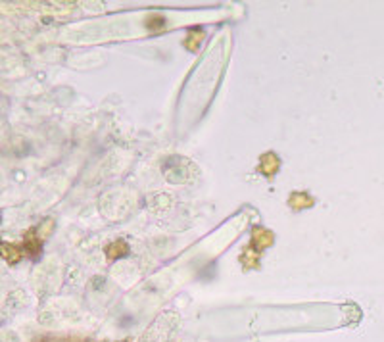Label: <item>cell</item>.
I'll use <instances>...</instances> for the list:
<instances>
[{
  "instance_id": "1",
  "label": "cell",
  "mask_w": 384,
  "mask_h": 342,
  "mask_svg": "<svg viewBox=\"0 0 384 342\" xmlns=\"http://www.w3.org/2000/svg\"><path fill=\"white\" fill-rule=\"evenodd\" d=\"M252 242H253V248H255L258 252H262V250H265V248H269V246L273 244V233H271V231H265V229L262 227H255L252 233Z\"/></svg>"
},
{
  "instance_id": "2",
  "label": "cell",
  "mask_w": 384,
  "mask_h": 342,
  "mask_svg": "<svg viewBox=\"0 0 384 342\" xmlns=\"http://www.w3.org/2000/svg\"><path fill=\"white\" fill-rule=\"evenodd\" d=\"M280 167V160L277 158V154H273V152H267L265 156H262V164H260V169H262L263 175L267 177H273L277 171H279Z\"/></svg>"
},
{
  "instance_id": "3",
  "label": "cell",
  "mask_w": 384,
  "mask_h": 342,
  "mask_svg": "<svg viewBox=\"0 0 384 342\" xmlns=\"http://www.w3.org/2000/svg\"><path fill=\"white\" fill-rule=\"evenodd\" d=\"M0 256L8 263H18L21 260V250L12 242H0Z\"/></svg>"
},
{
  "instance_id": "4",
  "label": "cell",
  "mask_w": 384,
  "mask_h": 342,
  "mask_svg": "<svg viewBox=\"0 0 384 342\" xmlns=\"http://www.w3.org/2000/svg\"><path fill=\"white\" fill-rule=\"evenodd\" d=\"M288 204H290V208H294V210H304V208H311V206H313V198L307 193H294V194H290Z\"/></svg>"
},
{
  "instance_id": "5",
  "label": "cell",
  "mask_w": 384,
  "mask_h": 342,
  "mask_svg": "<svg viewBox=\"0 0 384 342\" xmlns=\"http://www.w3.org/2000/svg\"><path fill=\"white\" fill-rule=\"evenodd\" d=\"M127 254H129V244L125 240H115V242L108 244V248H106V256L110 260H117V258H123Z\"/></svg>"
},
{
  "instance_id": "6",
  "label": "cell",
  "mask_w": 384,
  "mask_h": 342,
  "mask_svg": "<svg viewBox=\"0 0 384 342\" xmlns=\"http://www.w3.org/2000/svg\"><path fill=\"white\" fill-rule=\"evenodd\" d=\"M23 248L25 252H29V256H37L41 252V240L37 237V231H29L23 237Z\"/></svg>"
},
{
  "instance_id": "7",
  "label": "cell",
  "mask_w": 384,
  "mask_h": 342,
  "mask_svg": "<svg viewBox=\"0 0 384 342\" xmlns=\"http://www.w3.org/2000/svg\"><path fill=\"white\" fill-rule=\"evenodd\" d=\"M52 229H54V221L52 220H46L43 225H41V227L37 229V237H39V238H46L48 235H50V233H52Z\"/></svg>"
},
{
  "instance_id": "8",
  "label": "cell",
  "mask_w": 384,
  "mask_h": 342,
  "mask_svg": "<svg viewBox=\"0 0 384 342\" xmlns=\"http://www.w3.org/2000/svg\"><path fill=\"white\" fill-rule=\"evenodd\" d=\"M37 342H52V340H46V338H43V340H37Z\"/></svg>"
},
{
  "instance_id": "9",
  "label": "cell",
  "mask_w": 384,
  "mask_h": 342,
  "mask_svg": "<svg viewBox=\"0 0 384 342\" xmlns=\"http://www.w3.org/2000/svg\"><path fill=\"white\" fill-rule=\"evenodd\" d=\"M0 221H2V217H0Z\"/></svg>"
}]
</instances>
